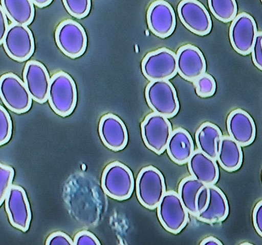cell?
<instances>
[{"instance_id":"cell-1","label":"cell","mask_w":262,"mask_h":245,"mask_svg":"<svg viewBox=\"0 0 262 245\" xmlns=\"http://www.w3.org/2000/svg\"><path fill=\"white\" fill-rule=\"evenodd\" d=\"M48 100L52 109L57 115H70L76 107L77 92L76 84L67 73L59 71L50 78Z\"/></svg>"},{"instance_id":"cell-2","label":"cell","mask_w":262,"mask_h":245,"mask_svg":"<svg viewBox=\"0 0 262 245\" xmlns=\"http://www.w3.org/2000/svg\"><path fill=\"white\" fill-rule=\"evenodd\" d=\"M103 192L110 197L119 201L130 197L134 189L133 174L128 167L115 161L103 170L101 179Z\"/></svg>"},{"instance_id":"cell-3","label":"cell","mask_w":262,"mask_h":245,"mask_svg":"<svg viewBox=\"0 0 262 245\" xmlns=\"http://www.w3.org/2000/svg\"><path fill=\"white\" fill-rule=\"evenodd\" d=\"M166 191L164 176L157 168L148 166L140 171L136 181V193L143 207L156 209Z\"/></svg>"},{"instance_id":"cell-4","label":"cell","mask_w":262,"mask_h":245,"mask_svg":"<svg viewBox=\"0 0 262 245\" xmlns=\"http://www.w3.org/2000/svg\"><path fill=\"white\" fill-rule=\"evenodd\" d=\"M145 96L154 112L167 118L174 116L179 110L177 91L169 80L150 81L145 88Z\"/></svg>"},{"instance_id":"cell-5","label":"cell","mask_w":262,"mask_h":245,"mask_svg":"<svg viewBox=\"0 0 262 245\" xmlns=\"http://www.w3.org/2000/svg\"><path fill=\"white\" fill-rule=\"evenodd\" d=\"M157 216L162 227L168 232L177 234L186 226L189 213L178 193L166 191L157 207Z\"/></svg>"},{"instance_id":"cell-6","label":"cell","mask_w":262,"mask_h":245,"mask_svg":"<svg viewBox=\"0 0 262 245\" xmlns=\"http://www.w3.org/2000/svg\"><path fill=\"white\" fill-rule=\"evenodd\" d=\"M141 69L150 81L168 80L177 74L176 54L165 47L149 52L142 59Z\"/></svg>"},{"instance_id":"cell-7","label":"cell","mask_w":262,"mask_h":245,"mask_svg":"<svg viewBox=\"0 0 262 245\" xmlns=\"http://www.w3.org/2000/svg\"><path fill=\"white\" fill-rule=\"evenodd\" d=\"M0 98L8 109L17 114L28 111L32 104L24 81L11 72L0 77Z\"/></svg>"},{"instance_id":"cell-8","label":"cell","mask_w":262,"mask_h":245,"mask_svg":"<svg viewBox=\"0 0 262 245\" xmlns=\"http://www.w3.org/2000/svg\"><path fill=\"white\" fill-rule=\"evenodd\" d=\"M55 38L59 49L70 58L80 57L86 50L88 38L85 30L72 19L59 23L55 30Z\"/></svg>"},{"instance_id":"cell-9","label":"cell","mask_w":262,"mask_h":245,"mask_svg":"<svg viewBox=\"0 0 262 245\" xmlns=\"http://www.w3.org/2000/svg\"><path fill=\"white\" fill-rule=\"evenodd\" d=\"M141 129L145 146L157 154L163 153L173 131L168 118L155 112L150 113L142 122Z\"/></svg>"},{"instance_id":"cell-10","label":"cell","mask_w":262,"mask_h":245,"mask_svg":"<svg viewBox=\"0 0 262 245\" xmlns=\"http://www.w3.org/2000/svg\"><path fill=\"white\" fill-rule=\"evenodd\" d=\"M5 208L10 224L14 228L27 232L30 227L32 214L25 190L12 185L5 199Z\"/></svg>"},{"instance_id":"cell-11","label":"cell","mask_w":262,"mask_h":245,"mask_svg":"<svg viewBox=\"0 0 262 245\" xmlns=\"http://www.w3.org/2000/svg\"><path fill=\"white\" fill-rule=\"evenodd\" d=\"M3 44L8 55L18 62L28 60L34 51L33 36L27 26L10 24Z\"/></svg>"},{"instance_id":"cell-12","label":"cell","mask_w":262,"mask_h":245,"mask_svg":"<svg viewBox=\"0 0 262 245\" xmlns=\"http://www.w3.org/2000/svg\"><path fill=\"white\" fill-rule=\"evenodd\" d=\"M178 14L183 25L191 32L205 36L211 30L212 23L205 7L196 0H183L177 8Z\"/></svg>"},{"instance_id":"cell-13","label":"cell","mask_w":262,"mask_h":245,"mask_svg":"<svg viewBox=\"0 0 262 245\" xmlns=\"http://www.w3.org/2000/svg\"><path fill=\"white\" fill-rule=\"evenodd\" d=\"M257 32L255 21L251 15L245 12L237 14L232 21L229 32L234 50L243 55L249 54Z\"/></svg>"},{"instance_id":"cell-14","label":"cell","mask_w":262,"mask_h":245,"mask_svg":"<svg viewBox=\"0 0 262 245\" xmlns=\"http://www.w3.org/2000/svg\"><path fill=\"white\" fill-rule=\"evenodd\" d=\"M148 28L157 36L164 38L171 35L176 26L172 7L166 1H155L149 6L146 14Z\"/></svg>"},{"instance_id":"cell-15","label":"cell","mask_w":262,"mask_h":245,"mask_svg":"<svg viewBox=\"0 0 262 245\" xmlns=\"http://www.w3.org/2000/svg\"><path fill=\"white\" fill-rule=\"evenodd\" d=\"M177 73L192 82L206 73V63L202 51L191 44L180 47L176 53Z\"/></svg>"},{"instance_id":"cell-16","label":"cell","mask_w":262,"mask_h":245,"mask_svg":"<svg viewBox=\"0 0 262 245\" xmlns=\"http://www.w3.org/2000/svg\"><path fill=\"white\" fill-rule=\"evenodd\" d=\"M23 79L34 100L39 104L47 101L50 77L42 64L34 60L27 62L23 71Z\"/></svg>"},{"instance_id":"cell-17","label":"cell","mask_w":262,"mask_h":245,"mask_svg":"<svg viewBox=\"0 0 262 245\" xmlns=\"http://www.w3.org/2000/svg\"><path fill=\"white\" fill-rule=\"evenodd\" d=\"M103 144L114 151L123 150L128 142V133L123 121L117 115L107 113L102 116L98 126Z\"/></svg>"},{"instance_id":"cell-18","label":"cell","mask_w":262,"mask_h":245,"mask_svg":"<svg viewBox=\"0 0 262 245\" xmlns=\"http://www.w3.org/2000/svg\"><path fill=\"white\" fill-rule=\"evenodd\" d=\"M227 128L229 136L241 147L250 145L255 139L256 128L254 120L241 109L234 110L229 114Z\"/></svg>"},{"instance_id":"cell-19","label":"cell","mask_w":262,"mask_h":245,"mask_svg":"<svg viewBox=\"0 0 262 245\" xmlns=\"http://www.w3.org/2000/svg\"><path fill=\"white\" fill-rule=\"evenodd\" d=\"M187 166L191 176L206 185H214L219 178V169L216 160L199 149L194 151Z\"/></svg>"},{"instance_id":"cell-20","label":"cell","mask_w":262,"mask_h":245,"mask_svg":"<svg viewBox=\"0 0 262 245\" xmlns=\"http://www.w3.org/2000/svg\"><path fill=\"white\" fill-rule=\"evenodd\" d=\"M208 199L203 211L196 218L204 222L212 223L223 221L227 217L229 207L226 195L217 186L208 185Z\"/></svg>"},{"instance_id":"cell-21","label":"cell","mask_w":262,"mask_h":245,"mask_svg":"<svg viewBox=\"0 0 262 245\" xmlns=\"http://www.w3.org/2000/svg\"><path fill=\"white\" fill-rule=\"evenodd\" d=\"M166 150L171 160L178 165L186 164L194 151V145L189 133L185 129H174Z\"/></svg>"},{"instance_id":"cell-22","label":"cell","mask_w":262,"mask_h":245,"mask_svg":"<svg viewBox=\"0 0 262 245\" xmlns=\"http://www.w3.org/2000/svg\"><path fill=\"white\" fill-rule=\"evenodd\" d=\"M243 160L242 147L228 135L222 137L218 147L216 159L221 168L232 172L240 168Z\"/></svg>"},{"instance_id":"cell-23","label":"cell","mask_w":262,"mask_h":245,"mask_svg":"<svg viewBox=\"0 0 262 245\" xmlns=\"http://www.w3.org/2000/svg\"><path fill=\"white\" fill-rule=\"evenodd\" d=\"M223 136L220 129L210 122L202 124L195 134L198 149L216 160L220 141Z\"/></svg>"},{"instance_id":"cell-24","label":"cell","mask_w":262,"mask_h":245,"mask_svg":"<svg viewBox=\"0 0 262 245\" xmlns=\"http://www.w3.org/2000/svg\"><path fill=\"white\" fill-rule=\"evenodd\" d=\"M1 3L12 23L27 26L32 22L34 8L31 0H2Z\"/></svg>"},{"instance_id":"cell-25","label":"cell","mask_w":262,"mask_h":245,"mask_svg":"<svg viewBox=\"0 0 262 245\" xmlns=\"http://www.w3.org/2000/svg\"><path fill=\"white\" fill-rule=\"evenodd\" d=\"M205 185L192 176L183 178L178 189V194L189 214L195 217V200L198 192Z\"/></svg>"},{"instance_id":"cell-26","label":"cell","mask_w":262,"mask_h":245,"mask_svg":"<svg viewBox=\"0 0 262 245\" xmlns=\"http://www.w3.org/2000/svg\"><path fill=\"white\" fill-rule=\"evenodd\" d=\"M208 5L214 17L223 23L232 21L237 15L235 0H209Z\"/></svg>"},{"instance_id":"cell-27","label":"cell","mask_w":262,"mask_h":245,"mask_svg":"<svg viewBox=\"0 0 262 245\" xmlns=\"http://www.w3.org/2000/svg\"><path fill=\"white\" fill-rule=\"evenodd\" d=\"M196 94L201 97L212 96L216 90V83L214 78L209 74L205 73L193 81Z\"/></svg>"},{"instance_id":"cell-28","label":"cell","mask_w":262,"mask_h":245,"mask_svg":"<svg viewBox=\"0 0 262 245\" xmlns=\"http://www.w3.org/2000/svg\"><path fill=\"white\" fill-rule=\"evenodd\" d=\"M62 2L68 13L76 18H84L90 13V0H63Z\"/></svg>"},{"instance_id":"cell-29","label":"cell","mask_w":262,"mask_h":245,"mask_svg":"<svg viewBox=\"0 0 262 245\" xmlns=\"http://www.w3.org/2000/svg\"><path fill=\"white\" fill-rule=\"evenodd\" d=\"M14 176L13 168L0 162V207L2 206L8 191L12 185Z\"/></svg>"},{"instance_id":"cell-30","label":"cell","mask_w":262,"mask_h":245,"mask_svg":"<svg viewBox=\"0 0 262 245\" xmlns=\"http://www.w3.org/2000/svg\"><path fill=\"white\" fill-rule=\"evenodd\" d=\"M12 134V121L7 111L0 105V146L10 139Z\"/></svg>"},{"instance_id":"cell-31","label":"cell","mask_w":262,"mask_h":245,"mask_svg":"<svg viewBox=\"0 0 262 245\" xmlns=\"http://www.w3.org/2000/svg\"><path fill=\"white\" fill-rule=\"evenodd\" d=\"M74 245H100L99 240L92 233L83 230L78 232L74 236Z\"/></svg>"},{"instance_id":"cell-32","label":"cell","mask_w":262,"mask_h":245,"mask_svg":"<svg viewBox=\"0 0 262 245\" xmlns=\"http://www.w3.org/2000/svg\"><path fill=\"white\" fill-rule=\"evenodd\" d=\"M46 245H74L73 240L67 234L61 231L52 233L47 237Z\"/></svg>"},{"instance_id":"cell-33","label":"cell","mask_w":262,"mask_h":245,"mask_svg":"<svg viewBox=\"0 0 262 245\" xmlns=\"http://www.w3.org/2000/svg\"><path fill=\"white\" fill-rule=\"evenodd\" d=\"M261 42L262 33L259 31L257 32L251 53L254 65L260 70L262 69Z\"/></svg>"},{"instance_id":"cell-34","label":"cell","mask_w":262,"mask_h":245,"mask_svg":"<svg viewBox=\"0 0 262 245\" xmlns=\"http://www.w3.org/2000/svg\"><path fill=\"white\" fill-rule=\"evenodd\" d=\"M208 199V185H205L200 189L196 196L195 200L196 215L204 210L207 204Z\"/></svg>"},{"instance_id":"cell-35","label":"cell","mask_w":262,"mask_h":245,"mask_svg":"<svg viewBox=\"0 0 262 245\" xmlns=\"http://www.w3.org/2000/svg\"><path fill=\"white\" fill-rule=\"evenodd\" d=\"M253 224L257 234L262 236V201H258L253 210Z\"/></svg>"},{"instance_id":"cell-36","label":"cell","mask_w":262,"mask_h":245,"mask_svg":"<svg viewBox=\"0 0 262 245\" xmlns=\"http://www.w3.org/2000/svg\"><path fill=\"white\" fill-rule=\"evenodd\" d=\"M9 25L6 13L0 4V45L3 44Z\"/></svg>"},{"instance_id":"cell-37","label":"cell","mask_w":262,"mask_h":245,"mask_svg":"<svg viewBox=\"0 0 262 245\" xmlns=\"http://www.w3.org/2000/svg\"><path fill=\"white\" fill-rule=\"evenodd\" d=\"M202 245L205 244H216V245H221L223 243L221 241L219 240L217 238L213 236H208L206 238H204L200 243Z\"/></svg>"},{"instance_id":"cell-38","label":"cell","mask_w":262,"mask_h":245,"mask_svg":"<svg viewBox=\"0 0 262 245\" xmlns=\"http://www.w3.org/2000/svg\"><path fill=\"white\" fill-rule=\"evenodd\" d=\"M31 2L36 6L39 8H43L49 5L52 2V0H31Z\"/></svg>"}]
</instances>
